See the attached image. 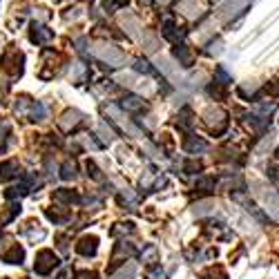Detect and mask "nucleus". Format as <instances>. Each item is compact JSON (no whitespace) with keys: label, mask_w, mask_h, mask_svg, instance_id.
Here are the masks:
<instances>
[{"label":"nucleus","mask_w":279,"mask_h":279,"mask_svg":"<svg viewBox=\"0 0 279 279\" xmlns=\"http://www.w3.org/2000/svg\"><path fill=\"white\" fill-rule=\"evenodd\" d=\"M56 263H58V259L54 257V252L51 250H40L38 255H36V272L38 275H47V272L51 270V268H56Z\"/></svg>","instance_id":"nucleus-1"},{"label":"nucleus","mask_w":279,"mask_h":279,"mask_svg":"<svg viewBox=\"0 0 279 279\" xmlns=\"http://www.w3.org/2000/svg\"><path fill=\"white\" fill-rule=\"evenodd\" d=\"M63 177H65V179L74 177V163H67V165H65V168H63Z\"/></svg>","instance_id":"nucleus-4"},{"label":"nucleus","mask_w":279,"mask_h":279,"mask_svg":"<svg viewBox=\"0 0 279 279\" xmlns=\"http://www.w3.org/2000/svg\"><path fill=\"white\" fill-rule=\"evenodd\" d=\"M20 259H23V248H18V246H12V250L5 255V261H9V263H20Z\"/></svg>","instance_id":"nucleus-3"},{"label":"nucleus","mask_w":279,"mask_h":279,"mask_svg":"<svg viewBox=\"0 0 279 279\" xmlns=\"http://www.w3.org/2000/svg\"><path fill=\"white\" fill-rule=\"evenodd\" d=\"M96 244H99V239L96 237H83V239L79 241V246H76V250L81 252V255H94L96 252Z\"/></svg>","instance_id":"nucleus-2"}]
</instances>
